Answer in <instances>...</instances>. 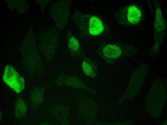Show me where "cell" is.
I'll return each instance as SVG.
<instances>
[{"label": "cell", "mask_w": 167, "mask_h": 125, "mask_svg": "<svg viewBox=\"0 0 167 125\" xmlns=\"http://www.w3.org/2000/svg\"><path fill=\"white\" fill-rule=\"evenodd\" d=\"M162 16L161 9L158 6L156 9L155 25V32L158 34H162L165 29L164 24Z\"/></svg>", "instance_id": "8992f818"}, {"label": "cell", "mask_w": 167, "mask_h": 125, "mask_svg": "<svg viewBox=\"0 0 167 125\" xmlns=\"http://www.w3.org/2000/svg\"><path fill=\"white\" fill-rule=\"evenodd\" d=\"M68 45L69 48L77 53L80 52V44L78 40L74 37L72 36L68 41Z\"/></svg>", "instance_id": "ba28073f"}, {"label": "cell", "mask_w": 167, "mask_h": 125, "mask_svg": "<svg viewBox=\"0 0 167 125\" xmlns=\"http://www.w3.org/2000/svg\"><path fill=\"white\" fill-rule=\"evenodd\" d=\"M82 67L84 74L91 78H95L98 69L96 62L94 60L90 59H85L82 63Z\"/></svg>", "instance_id": "5b68a950"}, {"label": "cell", "mask_w": 167, "mask_h": 125, "mask_svg": "<svg viewBox=\"0 0 167 125\" xmlns=\"http://www.w3.org/2000/svg\"><path fill=\"white\" fill-rule=\"evenodd\" d=\"M15 111V115L18 118L24 117L26 114L27 106L25 103L22 99H18L16 101Z\"/></svg>", "instance_id": "52a82bcc"}, {"label": "cell", "mask_w": 167, "mask_h": 125, "mask_svg": "<svg viewBox=\"0 0 167 125\" xmlns=\"http://www.w3.org/2000/svg\"><path fill=\"white\" fill-rule=\"evenodd\" d=\"M79 23L89 36L99 37L107 35L108 28L101 19L95 15L80 16Z\"/></svg>", "instance_id": "6da1fadb"}, {"label": "cell", "mask_w": 167, "mask_h": 125, "mask_svg": "<svg viewBox=\"0 0 167 125\" xmlns=\"http://www.w3.org/2000/svg\"><path fill=\"white\" fill-rule=\"evenodd\" d=\"M128 52V47L126 45L107 42L101 44L97 50L98 55L108 63L127 55Z\"/></svg>", "instance_id": "7a4b0ae2"}, {"label": "cell", "mask_w": 167, "mask_h": 125, "mask_svg": "<svg viewBox=\"0 0 167 125\" xmlns=\"http://www.w3.org/2000/svg\"><path fill=\"white\" fill-rule=\"evenodd\" d=\"M3 78L5 83L16 93H19L24 89V78L12 66L8 65L5 67Z\"/></svg>", "instance_id": "277c9868"}, {"label": "cell", "mask_w": 167, "mask_h": 125, "mask_svg": "<svg viewBox=\"0 0 167 125\" xmlns=\"http://www.w3.org/2000/svg\"><path fill=\"white\" fill-rule=\"evenodd\" d=\"M141 10L137 6L131 5L127 6L119 10L116 14L119 22L126 26L138 24L142 18Z\"/></svg>", "instance_id": "3957f363"}]
</instances>
